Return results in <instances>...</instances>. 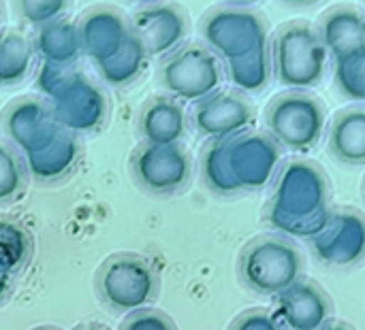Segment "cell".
<instances>
[{
    "label": "cell",
    "mask_w": 365,
    "mask_h": 330,
    "mask_svg": "<svg viewBox=\"0 0 365 330\" xmlns=\"http://www.w3.org/2000/svg\"><path fill=\"white\" fill-rule=\"evenodd\" d=\"M282 4L291 6V9H308V6H314L323 0H280Z\"/></svg>",
    "instance_id": "d6a6232c"
},
{
    "label": "cell",
    "mask_w": 365,
    "mask_h": 330,
    "mask_svg": "<svg viewBox=\"0 0 365 330\" xmlns=\"http://www.w3.org/2000/svg\"><path fill=\"white\" fill-rule=\"evenodd\" d=\"M190 122L201 137L218 141L250 130L257 122V111L244 92L235 87H220L214 94L192 102Z\"/></svg>",
    "instance_id": "8fae6325"
},
{
    "label": "cell",
    "mask_w": 365,
    "mask_h": 330,
    "mask_svg": "<svg viewBox=\"0 0 365 330\" xmlns=\"http://www.w3.org/2000/svg\"><path fill=\"white\" fill-rule=\"evenodd\" d=\"M276 81L287 90L317 87L327 70L329 51L323 45L317 26L306 19L284 23L269 43Z\"/></svg>",
    "instance_id": "3957f363"
},
{
    "label": "cell",
    "mask_w": 365,
    "mask_h": 330,
    "mask_svg": "<svg viewBox=\"0 0 365 330\" xmlns=\"http://www.w3.org/2000/svg\"><path fill=\"white\" fill-rule=\"evenodd\" d=\"M334 81L344 98L365 102V49L334 58Z\"/></svg>",
    "instance_id": "4316f807"
},
{
    "label": "cell",
    "mask_w": 365,
    "mask_h": 330,
    "mask_svg": "<svg viewBox=\"0 0 365 330\" xmlns=\"http://www.w3.org/2000/svg\"><path fill=\"white\" fill-rule=\"evenodd\" d=\"M0 26H2V6H0Z\"/></svg>",
    "instance_id": "f35d334b"
},
{
    "label": "cell",
    "mask_w": 365,
    "mask_h": 330,
    "mask_svg": "<svg viewBox=\"0 0 365 330\" xmlns=\"http://www.w3.org/2000/svg\"><path fill=\"white\" fill-rule=\"evenodd\" d=\"M26 160L15 145L0 141V205L13 203L26 188Z\"/></svg>",
    "instance_id": "83f0119b"
},
{
    "label": "cell",
    "mask_w": 365,
    "mask_h": 330,
    "mask_svg": "<svg viewBox=\"0 0 365 330\" xmlns=\"http://www.w3.org/2000/svg\"><path fill=\"white\" fill-rule=\"evenodd\" d=\"M199 173H201V181H203V186L207 188L210 194L220 196V198L242 196L240 190H237V186H235V181H233V177H231V171L227 166L222 139L210 141L201 149V156H199Z\"/></svg>",
    "instance_id": "d4e9b609"
},
{
    "label": "cell",
    "mask_w": 365,
    "mask_h": 330,
    "mask_svg": "<svg viewBox=\"0 0 365 330\" xmlns=\"http://www.w3.org/2000/svg\"><path fill=\"white\" fill-rule=\"evenodd\" d=\"M312 258L327 271H353L365 262V213L357 207H334L327 224L306 239Z\"/></svg>",
    "instance_id": "ba28073f"
},
{
    "label": "cell",
    "mask_w": 365,
    "mask_h": 330,
    "mask_svg": "<svg viewBox=\"0 0 365 330\" xmlns=\"http://www.w3.org/2000/svg\"><path fill=\"white\" fill-rule=\"evenodd\" d=\"M28 173L41 183H56L68 177L79 162V141L73 132L62 130L53 143L36 154L24 156Z\"/></svg>",
    "instance_id": "ffe728a7"
},
{
    "label": "cell",
    "mask_w": 365,
    "mask_h": 330,
    "mask_svg": "<svg viewBox=\"0 0 365 330\" xmlns=\"http://www.w3.org/2000/svg\"><path fill=\"white\" fill-rule=\"evenodd\" d=\"M98 301L113 314H133L152 307L160 294V277L150 260L135 252L107 256L94 275Z\"/></svg>",
    "instance_id": "277c9868"
},
{
    "label": "cell",
    "mask_w": 365,
    "mask_h": 330,
    "mask_svg": "<svg viewBox=\"0 0 365 330\" xmlns=\"http://www.w3.org/2000/svg\"><path fill=\"white\" fill-rule=\"evenodd\" d=\"M222 66H225V77L229 79V83L244 94L265 90L274 77L269 45H265L244 58L225 62Z\"/></svg>",
    "instance_id": "7402d4cb"
},
{
    "label": "cell",
    "mask_w": 365,
    "mask_h": 330,
    "mask_svg": "<svg viewBox=\"0 0 365 330\" xmlns=\"http://www.w3.org/2000/svg\"><path fill=\"white\" fill-rule=\"evenodd\" d=\"M49 105L58 124L73 134L98 130L109 111L105 92L81 73H77L75 79L53 98H49Z\"/></svg>",
    "instance_id": "7c38bea8"
},
{
    "label": "cell",
    "mask_w": 365,
    "mask_h": 330,
    "mask_svg": "<svg viewBox=\"0 0 365 330\" xmlns=\"http://www.w3.org/2000/svg\"><path fill=\"white\" fill-rule=\"evenodd\" d=\"M79 70H75L73 66H64V64H49V62H43L38 73H36V87L38 92H43L49 98H53L62 87H66L75 75Z\"/></svg>",
    "instance_id": "4dcf8cb0"
},
{
    "label": "cell",
    "mask_w": 365,
    "mask_h": 330,
    "mask_svg": "<svg viewBox=\"0 0 365 330\" xmlns=\"http://www.w3.org/2000/svg\"><path fill=\"white\" fill-rule=\"evenodd\" d=\"M133 34L143 43L150 58H165L182 47L188 36V17L173 2H148L130 17Z\"/></svg>",
    "instance_id": "4fadbf2b"
},
{
    "label": "cell",
    "mask_w": 365,
    "mask_h": 330,
    "mask_svg": "<svg viewBox=\"0 0 365 330\" xmlns=\"http://www.w3.org/2000/svg\"><path fill=\"white\" fill-rule=\"evenodd\" d=\"M361 194H364V203H365V177H364V183H361Z\"/></svg>",
    "instance_id": "74e56055"
},
{
    "label": "cell",
    "mask_w": 365,
    "mask_h": 330,
    "mask_svg": "<svg viewBox=\"0 0 365 330\" xmlns=\"http://www.w3.org/2000/svg\"><path fill=\"white\" fill-rule=\"evenodd\" d=\"M188 128L186 111L173 96L150 98L139 113V134L150 145L182 143Z\"/></svg>",
    "instance_id": "ac0fdd59"
},
{
    "label": "cell",
    "mask_w": 365,
    "mask_h": 330,
    "mask_svg": "<svg viewBox=\"0 0 365 330\" xmlns=\"http://www.w3.org/2000/svg\"><path fill=\"white\" fill-rule=\"evenodd\" d=\"M227 330H284V326L278 322V318L272 314V309L252 307V309H246L240 316H235Z\"/></svg>",
    "instance_id": "1f68e13d"
},
{
    "label": "cell",
    "mask_w": 365,
    "mask_h": 330,
    "mask_svg": "<svg viewBox=\"0 0 365 330\" xmlns=\"http://www.w3.org/2000/svg\"><path fill=\"white\" fill-rule=\"evenodd\" d=\"M32 43H34V51L41 55V60L49 62V64L73 66L75 60L83 53L79 28L75 21H71L66 17H60V19L38 26Z\"/></svg>",
    "instance_id": "44dd1931"
},
{
    "label": "cell",
    "mask_w": 365,
    "mask_h": 330,
    "mask_svg": "<svg viewBox=\"0 0 365 330\" xmlns=\"http://www.w3.org/2000/svg\"><path fill=\"white\" fill-rule=\"evenodd\" d=\"M28 256V237L13 222H0V299Z\"/></svg>",
    "instance_id": "484cf974"
},
{
    "label": "cell",
    "mask_w": 365,
    "mask_h": 330,
    "mask_svg": "<svg viewBox=\"0 0 365 330\" xmlns=\"http://www.w3.org/2000/svg\"><path fill=\"white\" fill-rule=\"evenodd\" d=\"M62 130L51 105L36 98H19L11 102L4 113V132L21 156L45 149Z\"/></svg>",
    "instance_id": "9a60e30c"
},
{
    "label": "cell",
    "mask_w": 365,
    "mask_h": 330,
    "mask_svg": "<svg viewBox=\"0 0 365 330\" xmlns=\"http://www.w3.org/2000/svg\"><path fill=\"white\" fill-rule=\"evenodd\" d=\"M77 330H109L107 326H103V324H86V326H79Z\"/></svg>",
    "instance_id": "d590c367"
},
{
    "label": "cell",
    "mask_w": 365,
    "mask_h": 330,
    "mask_svg": "<svg viewBox=\"0 0 365 330\" xmlns=\"http://www.w3.org/2000/svg\"><path fill=\"white\" fill-rule=\"evenodd\" d=\"M148 60H150V53L145 51L143 43L135 34H130V38L124 43V47L109 60L96 64V68L101 73V79L107 85L126 87L141 77V73L148 66Z\"/></svg>",
    "instance_id": "603a6c76"
},
{
    "label": "cell",
    "mask_w": 365,
    "mask_h": 330,
    "mask_svg": "<svg viewBox=\"0 0 365 330\" xmlns=\"http://www.w3.org/2000/svg\"><path fill=\"white\" fill-rule=\"evenodd\" d=\"M36 330H53V329H36Z\"/></svg>",
    "instance_id": "ab89813d"
},
{
    "label": "cell",
    "mask_w": 365,
    "mask_h": 330,
    "mask_svg": "<svg viewBox=\"0 0 365 330\" xmlns=\"http://www.w3.org/2000/svg\"><path fill=\"white\" fill-rule=\"evenodd\" d=\"M327 149L346 166H365V105L344 107L331 117Z\"/></svg>",
    "instance_id": "d6986e66"
},
{
    "label": "cell",
    "mask_w": 365,
    "mask_h": 330,
    "mask_svg": "<svg viewBox=\"0 0 365 330\" xmlns=\"http://www.w3.org/2000/svg\"><path fill=\"white\" fill-rule=\"evenodd\" d=\"M128 2H137V4H148V2H156V0H128Z\"/></svg>",
    "instance_id": "8d00e7d4"
},
{
    "label": "cell",
    "mask_w": 365,
    "mask_h": 330,
    "mask_svg": "<svg viewBox=\"0 0 365 330\" xmlns=\"http://www.w3.org/2000/svg\"><path fill=\"white\" fill-rule=\"evenodd\" d=\"M267 134L287 151H312L327 128V109L308 90H287L274 96L265 109Z\"/></svg>",
    "instance_id": "5b68a950"
},
{
    "label": "cell",
    "mask_w": 365,
    "mask_h": 330,
    "mask_svg": "<svg viewBox=\"0 0 365 330\" xmlns=\"http://www.w3.org/2000/svg\"><path fill=\"white\" fill-rule=\"evenodd\" d=\"M130 175L135 183L150 196H175L190 186L192 156L182 143H141L130 156Z\"/></svg>",
    "instance_id": "9c48e42d"
},
{
    "label": "cell",
    "mask_w": 365,
    "mask_h": 330,
    "mask_svg": "<svg viewBox=\"0 0 365 330\" xmlns=\"http://www.w3.org/2000/svg\"><path fill=\"white\" fill-rule=\"evenodd\" d=\"M118 330H180L173 318L156 307H143L128 314Z\"/></svg>",
    "instance_id": "f546056e"
},
{
    "label": "cell",
    "mask_w": 365,
    "mask_h": 330,
    "mask_svg": "<svg viewBox=\"0 0 365 330\" xmlns=\"http://www.w3.org/2000/svg\"><path fill=\"white\" fill-rule=\"evenodd\" d=\"M225 79L220 58L203 43H188L165 55L158 68V81L165 92L180 102H197L216 90Z\"/></svg>",
    "instance_id": "52a82bcc"
},
{
    "label": "cell",
    "mask_w": 365,
    "mask_h": 330,
    "mask_svg": "<svg viewBox=\"0 0 365 330\" xmlns=\"http://www.w3.org/2000/svg\"><path fill=\"white\" fill-rule=\"evenodd\" d=\"M66 0H17V9L21 19L32 26H43L53 19H60L66 11Z\"/></svg>",
    "instance_id": "f1b7e54d"
},
{
    "label": "cell",
    "mask_w": 365,
    "mask_h": 330,
    "mask_svg": "<svg viewBox=\"0 0 365 330\" xmlns=\"http://www.w3.org/2000/svg\"><path fill=\"white\" fill-rule=\"evenodd\" d=\"M225 160L240 194H255L272 186L284 149L267 134L246 130L231 139H222Z\"/></svg>",
    "instance_id": "30bf717a"
},
{
    "label": "cell",
    "mask_w": 365,
    "mask_h": 330,
    "mask_svg": "<svg viewBox=\"0 0 365 330\" xmlns=\"http://www.w3.org/2000/svg\"><path fill=\"white\" fill-rule=\"evenodd\" d=\"M225 4H231V6H250L259 0H222Z\"/></svg>",
    "instance_id": "e575fe53"
},
{
    "label": "cell",
    "mask_w": 365,
    "mask_h": 330,
    "mask_svg": "<svg viewBox=\"0 0 365 330\" xmlns=\"http://www.w3.org/2000/svg\"><path fill=\"white\" fill-rule=\"evenodd\" d=\"M235 273L244 290L274 299L306 277V256L295 239L265 233L252 237L240 250Z\"/></svg>",
    "instance_id": "7a4b0ae2"
},
{
    "label": "cell",
    "mask_w": 365,
    "mask_h": 330,
    "mask_svg": "<svg viewBox=\"0 0 365 330\" xmlns=\"http://www.w3.org/2000/svg\"><path fill=\"white\" fill-rule=\"evenodd\" d=\"M34 53V43L24 32L9 30L0 34V85L24 81L32 68Z\"/></svg>",
    "instance_id": "cb8c5ba5"
},
{
    "label": "cell",
    "mask_w": 365,
    "mask_h": 330,
    "mask_svg": "<svg viewBox=\"0 0 365 330\" xmlns=\"http://www.w3.org/2000/svg\"><path fill=\"white\" fill-rule=\"evenodd\" d=\"M317 32L331 58L365 49V13L353 4H338L325 11Z\"/></svg>",
    "instance_id": "e0dca14e"
},
{
    "label": "cell",
    "mask_w": 365,
    "mask_h": 330,
    "mask_svg": "<svg viewBox=\"0 0 365 330\" xmlns=\"http://www.w3.org/2000/svg\"><path fill=\"white\" fill-rule=\"evenodd\" d=\"M199 32L203 45H207L222 64L269 45L267 19L248 6L222 4L207 11L201 19Z\"/></svg>",
    "instance_id": "8992f818"
},
{
    "label": "cell",
    "mask_w": 365,
    "mask_h": 330,
    "mask_svg": "<svg viewBox=\"0 0 365 330\" xmlns=\"http://www.w3.org/2000/svg\"><path fill=\"white\" fill-rule=\"evenodd\" d=\"M77 28L81 36V49L94 64H101L115 55L133 34L130 19H126L120 11L111 6L88 11Z\"/></svg>",
    "instance_id": "2e32d148"
},
{
    "label": "cell",
    "mask_w": 365,
    "mask_h": 330,
    "mask_svg": "<svg viewBox=\"0 0 365 330\" xmlns=\"http://www.w3.org/2000/svg\"><path fill=\"white\" fill-rule=\"evenodd\" d=\"M319 330H357L353 324H349V322H344V320H331L329 324H325L323 329H319Z\"/></svg>",
    "instance_id": "836d02e7"
},
{
    "label": "cell",
    "mask_w": 365,
    "mask_h": 330,
    "mask_svg": "<svg viewBox=\"0 0 365 330\" xmlns=\"http://www.w3.org/2000/svg\"><path fill=\"white\" fill-rule=\"evenodd\" d=\"M364 4H365V0H364Z\"/></svg>",
    "instance_id": "60d3db41"
},
{
    "label": "cell",
    "mask_w": 365,
    "mask_h": 330,
    "mask_svg": "<svg viewBox=\"0 0 365 330\" xmlns=\"http://www.w3.org/2000/svg\"><path fill=\"white\" fill-rule=\"evenodd\" d=\"M272 314L284 330H319L336 318V305L319 282L304 277L272 299Z\"/></svg>",
    "instance_id": "5bb4252c"
},
{
    "label": "cell",
    "mask_w": 365,
    "mask_h": 330,
    "mask_svg": "<svg viewBox=\"0 0 365 330\" xmlns=\"http://www.w3.org/2000/svg\"><path fill=\"white\" fill-rule=\"evenodd\" d=\"M331 211L334 188L325 169L304 156L284 160L272 181L265 222L280 235L306 241L327 224Z\"/></svg>",
    "instance_id": "6da1fadb"
}]
</instances>
